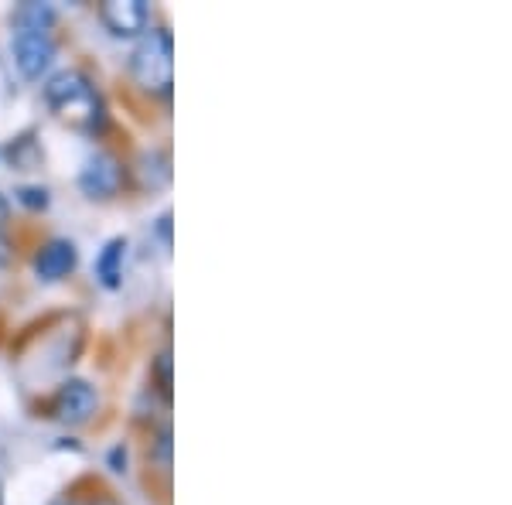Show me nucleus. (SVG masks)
<instances>
[{"label":"nucleus","instance_id":"obj_1","mask_svg":"<svg viewBox=\"0 0 512 505\" xmlns=\"http://www.w3.org/2000/svg\"><path fill=\"white\" fill-rule=\"evenodd\" d=\"M45 103L79 130L103 127V103H99L93 82L82 76V72H59V76L48 79Z\"/></svg>","mask_w":512,"mask_h":505},{"label":"nucleus","instance_id":"obj_2","mask_svg":"<svg viewBox=\"0 0 512 505\" xmlns=\"http://www.w3.org/2000/svg\"><path fill=\"white\" fill-rule=\"evenodd\" d=\"M130 76L144 93H168L175 82V62H171V35L151 31L130 55Z\"/></svg>","mask_w":512,"mask_h":505},{"label":"nucleus","instance_id":"obj_3","mask_svg":"<svg viewBox=\"0 0 512 505\" xmlns=\"http://www.w3.org/2000/svg\"><path fill=\"white\" fill-rule=\"evenodd\" d=\"M55 59V41L45 31H18L14 35V62L24 79H38Z\"/></svg>","mask_w":512,"mask_h":505},{"label":"nucleus","instance_id":"obj_4","mask_svg":"<svg viewBox=\"0 0 512 505\" xmlns=\"http://www.w3.org/2000/svg\"><path fill=\"white\" fill-rule=\"evenodd\" d=\"M96 403V389L86 379H69L55 396V417L65 420V424H86L96 413Z\"/></svg>","mask_w":512,"mask_h":505},{"label":"nucleus","instance_id":"obj_5","mask_svg":"<svg viewBox=\"0 0 512 505\" xmlns=\"http://www.w3.org/2000/svg\"><path fill=\"white\" fill-rule=\"evenodd\" d=\"M120 185H123V168L117 164V157L110 154H96L79 175V188L89 198H110L120 192Z\"/></svg>","mask_w":512,"mask_h":505},{"label":"nucleus","instance_id":"obj_6","mask_svg":"<svg viewBox=\"0 0 512 505\" xmlns=\"http://www.w3.org/2000/svg\"><path fill=\"white\" fill-rule=\"evenodd\" d=\"M99 18L117 38H134L147 28V7L144 0H106L99 7Z\"/></svg>","mask_w":512,"mask_h":505},{"label":"nucleus","instance_id":"obj_7","mask_svg":"<svg viewBox=\"0 0 512 505\" xmlns=\"http://www.w3.org/2000/svg\"><path fill=\"white\" fill-rule=\"evenodd\" d=\"M35 270L41 280H62L76 270V246L69 239H52L35 256Z\"/></svg>","mask_w":512,"mask_h":505},{"label":"nucleus","instance_id":"obj_8","mask_svg":"<svg viewBox=\"0 0 512 505\" xmlns=\"http://www.w3.org/2000/svg\"><path fill=\"white\" fill-rule=\"evenodd\" d=\"M123 256H127V239H110L103 246L96 260V277L103 287H117L120 277H123Z\"/></svg>","mask_w":512,"mask_h":505},{"label":"nucleus","instance_id":"obj_9","mask_svg":"<svg viewBox=\"0 0 512 505\" xmlns=\"http://www.w3.org/2000/svg\"><path fill=\"white\" fill-rule=\"evenodd\" d=\"M55 21V11L48 4H21L14 11V24L18 31H45Z\"/></svg>","mask_w":512,"mask_h":505},{"label":"nucleus","instance_id":"obj_10","mask_svg":"<svg viewBox=\"0 0 512 505\" xmlns=\"http://www.w3.org/2000/svg\"><path fill=\"white\" fill-rule=\"evenodd\" d=\"M7 157H11V164L18 171H31V168H38L41 164V147H38V140L31 137V134H24L18 137L11 144V151H7Z\"/></svg>","mask_w":512,"mask_h":505},{"label":"nucleus","instance_id":"obj_11","mask_svg":"<svg viewBox=\"0 0 512 505\" xmlns=\"http://www.w3.org/2000/svg\"><path fill=\"white\" fill-rule=\"evenodd\" d=\"M14 195H18V202L28 205V209H45V205H48V192H45V188H35V185H24Z\"/></svg>","mask_w":512,"mask_h":505},{"label":"nucleus","instance_id":"obj_12","mask_svg":"<svg viewBox=\"0 0 512 505\" xmlns=\"http://www.w3.org/2000/svg\"><path fill=\"white\" fill-rule=\"evenodd\" d=\"M158 376H161L164 396H168L171 393V359H168V355H161V359H158Z\"/></svg>","mask_w":512,"mask_h":505},{"label":"nucleus","instance_id":"obj_13","mask_svg":"<svg viewBox=\"0 0 512 505\" xmlns=\"http://www.w3.org/2000/svg\"><path fill=\"white\" fill-rule=\"evenodd\" d=\"M158 236L164 239V246H171V212H164L158 219Z\"/></svg>","mask_w":512,"mask_h":505},{"label":"nucleus","instance_id":"obj_14","mask_svg":"<svg viewBox=\"0 0 512 505\" xmlns=\"http://www.w3.org/2000/svg\"><path fill=\"white\" fill-rule=\"evenodd\" d=\"M110 461H113V471H123V465H127V451L117 447V451L110 454Z\"/></svg>","mask_w":512,"mask_h":505},{"label":"nucleus","instance_id":"obj_15","mask_svg":"<svg viewBox=\"0 0 512 505\" xmlns=\"http://www.w3.org/2000/svg\"><path fill=\"white\" fill-rule=\"evenodd\" d=\"M7 215V202H4V195H0V219Z\"/></svg>","mask_w":512,"mask_h":505}]
</instances>
